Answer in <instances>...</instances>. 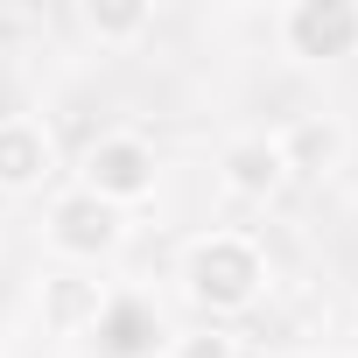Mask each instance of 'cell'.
Instances as JSON below:
<instances>
[{
  "mask_svg": "<svg viewBox=\"0 0 358 358\" xmlns=\"http://www.w3.org/2000/svg\"><path fill=\"white\" fill-rule=\"evenodd\" d=\"M43 246L64 260V267H99V260H113L120 246H127V211H113L106 197H92V190H57L50 197V211H43Z\"/></svg>",
  "mask_w": 358,
  "mask_h": 358,
  "instance_id": "3",
  "label": "cell"
},
{
  "mask_svg": "<svg viewBox=\"0 0 358 358\" xmlns=\"http://www.w3.org/2000/svg\"><path fill=\"white\" fill-rule=\"evenodd\" d=\"M274 36L295 64H344L358 57V0H288Z\"/></svg>",
  "mask_w": 358,
  "mask_h": 358,
  "instance_id": "4",
  "label": "cell"
},
{
  "mask_svg": "<svg viewBox=\"0 0 358 358\" xmlns=\"http://www.w3.org/2000/svg\"><path fill=\"white\" fill-rule=\"evenodd\" d=\"M106 302H113V288L92 267H50L36 281V316H43L50 337H92L99 316H106Z\"/></svg>",
  "mask_w": 358,
  "mask_h": 358,
  "instance_id": "5",
  "label": "cell"
},
{
  "mask_svg": "<svg viewBox=\"0 0 358 358\" xmlns=\"http://www.w3.org/2000/svg\"><path fill=\"white\" fill-rule=\"evenodd\" d=\"M162 358H239V337L218 330V323H197V330H183V337H169Z\"/></svg>",
  "mask_w": 358,
  "mask_h": 358,
  "instance_id": "11",
  "label": "cell"
},
{
  "mask_svg": "<svg viewBox=\"0 0 358 358\" xmlns=\"http://www.w3.org/2000/svg\"><path fill=\"white\" fill-rule=\"evenodd\" d=\"M155 183H162V155H155V141L134 134V127H113V134H99V141L78 155V190L106 197L113 211L148 204Z\"/></svg>",
  "mask_w": 358,
  "mask_h": 358,
  "instance_id": "2",
  "label": "cell"
},
{
  "mask_svg": "<svg viewBox=\"0 0 358 358\" xmlns=\"http://www.w3.org/2000/svg\"><path fill=\"white\" fill-rule=\"evenodd\" d=\"M218 190L232 204H274L288 190V162H281L274 134H232L218 148Z\"/></svg>",
  "mask_w": 358,
  "mask_h": 358,
  "instance_id": "7",
  "label": "cell"
},
{
  "mask_svg": "<svg viewBox=\"0 0 358 358\" xmlns=\"http://www.w3.org/2000/svg\"><path fill=\"white\" fill-rule=\"evenodd\" d=\"M281 162H288V183H330L351 155V127L337 113H295L281 134H274Z\"/></svg>",
  "mask_w": 358,
  "mask_h": 358,
  "instance_id": "6",
  "label": "cell"
},
{
  "mask_svg": "<svg viewBox=\"0 0 358 358\" xmlns=\"http://www.w3.org/2000/svg\"><path fill=\"white\" fill-rule=\"evenodd\" d=\"M176 281H183L190 309H204L211 323H225V316H246V309L267 295L274 267H267V246H260L253 232L211 225V232H197V239L183 246V260H176Z\"/></svg>",
  "mask_w": 358,
  "mask_h": 358,
  "instance_id": "1",
  "label": "cell"
},
{
  "mask_svg": "<svg viewBox=\"0 0 358 358\" xmlns=\"http://www.w3.org/2000/svg\"><path fill=\"white\" fill-rule=\"evenodd\" d=\"M155 344H162V323L148 316V302L113 295L99 316V358H155Z\"/></svg>",
  "mask_w": 358,
  "mask_h": 358,
  "instance_id": "9",
  "label": "cell"
},
{
  "mask_svg": "<svg viewBox=\"0 0 358 358\" xmlns=\"http://www.w3.org/2000/svg\"><path fill=\"white\" fill-rule=\"evenodd\" d=\"M351 351H358V316H351Z\"/></svg>",
  "mask_w": 358,
  "mask_h": 358,
  "instance_id": "12",
  "label": "cell"
},
{
  "mask_svg": "<svg viewBox=\"0 0 358 358\" xmlns=\"http://www.w3.org/2000/svg\"><path fill=\"white\" fill-rule=\"evenodd\" d=\"M57 176V134L36 113H0V197H36Z\"/></svg>",
  "mask_w": 358,
  "mask_h": 358,
  "instance_id": "8",
  "label": "cell"
},
{
  "mask_svg": "<svg viewBox=\"0 0 358 358\" xmlns=\"http://www.w3.org/2000/svg\"><path fill=\"white\" fill-rule=\"evenodd\" d=\"M78 29L99 50H127V43L155 36V8L148 0H78Z\"/></svg>",
  "mask_w": 358,
  "mask_h": 358,
  "instance_id": "10",
  "label": "cell"
}]
</instances>
